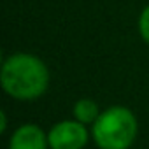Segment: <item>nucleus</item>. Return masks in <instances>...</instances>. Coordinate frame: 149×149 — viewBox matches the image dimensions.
<instances>
[{
  "label": "nucleus",
  "instance_id": "f257e3e1",
  "mask_svg": "<svg viewBox=\"0 0 149 149\" xmlns=\"http://www.w3.org/2000/svg\"><path fill=\"white\" fill-rule=\"evenodd\" d=\"M0 81L9 97L30 102L46 93L49 86V70L39 56L30 53H14L4 60Z\"/></svg>",
  "mask_w": 149,
  "mask_h": 149
},
{
  "label": "nucleus",
  "instance_id": "f03ea898",
  "mask_svg": "<svg viewBox=\"0 0 149 149\" xmlns=\"http://www.w3.org/2000/svg\"><path fill=\"white\" fill-rule=\"evenodd\" d=\"M137 132L135 114L123 105H114L100 112L93 123L91 137L100 149H128L135 142Z\"/></svg>",
  "mask_w": 149,
  "mask_h": 149
},
{
  "label": "nucleus",
  "instance_id": "7ed1b4c3",
  "mask_svg": "<svg viewBox=\"0 0 149 149\" xmlns=\"http://www.w3.org/2000/svg\"><path fill=\"white\" fill-rule=\"evenodd\" d=\"M86 125L77 119H65L51 126L47 132L49 149H84L88 144Z\"/></svg>",
  "mask_w": 149,
  "mask_h": 149
},
{
  "label": "nucleus",
  "instance_id": "20e7f679",
  "mask_svg": "<svg viewBox=\"0 0 149 149\" xmlns=\"http://www.w3.org/2000/svg\"><path fill=\"white\" fill-rule=\"evenodd\" d=\"M49 140L47 133L39 125L26 123L16 128V132L11 135L9 140V149H47Z\"/></svg>",
  "mask_w": 149,
  "mask_h": 149
},
{
  "label": "nucleus",
  "instance_id": "39448f33",
  "mask_svg": "<svg viewBox=\"0 0 149 149\" xmlns=\"http://www.w3.org/2000/svg\"><path fill=\"white\" fill-rule=\"evenodd\" d=\"M100 116V109L97 105V102H93L91 98H81L74 105V118L77 121L84 123V125H93Z\"/></svg>",
  "mask_w": 149,
  "mask_h": 149
},
{
  "label": "nucleus",
  "instance_id": "423d86ee",
  "mask_svg": "<svg viewBox=\"0 0 149 149\" xmlns=\"http://www.w3.org/2000/svg\"><path fill=\"white\" fill-rule=\"evenodd\" d=\"M139 33L149 44V6H146L144 11L140 13V18H139Z\"/></svg>",
  "mask_w": 149,
  "mask_h": 149
},
{
  "label": "nucleus",
  "instance_id": "0eeeda50",
  "mask_svg": "<svg viewBox=\"0 0 149 149\" xmlns=\"http://www.w3.org/2000/svg\"><path fill=\"white\" fill-rule=\"evenodd\" d=\"M0 119H2V123H0V132H6L7 130V116H6V112H0Z\"/></svg>",
  "mask_w": 149,
  "mask_h": 149
}]
</instances>
